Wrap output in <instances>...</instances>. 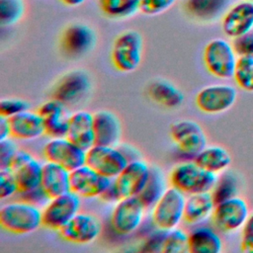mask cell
<instances>
[{
  "mask_svg": "<svg viewBox=\"0 0 253 253\" xmlns=\"http://www.w3.org/2000/svg\"><path fill=\"white\" fill-rule=\"evenodd\" d=\"M218 175L200 166L194 159H187L176 164L168 177L169 184L183 192L186 196L211 192Z\"/></svg>",
  "mask_w": 253,
  "mask_h": 253,
  "instance_id": "1",
  "label": "cell"
},
{
  "mask_svg": "<svg viewBox=\"0 0 253 253\" xmlns=\"http://www.w3.org/2000/svg\"><path fill=\"white\" fill-rule=\"evenodd\" d=\"M0 225L11 233H32L42 225V208L23 200L8 202L0 209Z\"/></svg>",
  "mask_w": 253,
  "mask_h": 253,
  "instance_id": "2",
  "label": "cell"
},
{
  "mask_svg": "<svg viewBox=\"0 0 253 253\" xmlns=\"http://www.w3.org/2000/svg\"><path fill=\"white\" fill-rule=\"evenodd\" d=\"M186 195L169 186L151 208V221L156 228L170 230L184 221Z\"/></svg>",
  "mask_w": 253,
  "mask_h": 253,
  "instance_id": "3",
  "label": "cell"
},
{
  "mask_svg": "<svg viewBox=\"0 0 253 253\" xmlns=\"http://www.w3.org/2000/svg\"><path fill=\"white\" fill-rule=\"evenodd\" d=\"M237 59L232 42L225 39H213L204 48L203 60L207 70L219 79L232 78Z\"/></svg>",
  "mask_w": 253,
  "mask_h": 253,
  "instance_id": "4",
  "label": "cell"
},
{
  "mask_svg": "<svg viewBox=\"0 0 253 253\" xmlns=\"http://www.w3.org/2000/svg\"><path fill=\"white\" fill-rule=\"evenodd\" d=\"M143 52V40L134 30L121 33L114 41L111 50L113 65L121 72H132L140 64Z\"/></svg>",
  "mask_w": 253,
  "mask_h": 253,
  "instance_id": "5",
  "label": "cell"
},
{
  "mask_svg": "<svg viewBox=\"0 0 253 253\" xmlns=\"http://www.w3.org/2000/svg\"><path fill=\"white\" fill-rule=\"evenodd\" d=\"M81 199L72 191L49 198L42 208V225L48 229L59 231L80 211Z\"/></svg>",
  "mask_w": 253,
  "mask_h": 253,
  "instance_id": "6",
  "label": "cell"
},
{
  "mask_svg": "<svg viewBox=\"0 0 253 253\" xmlns=\"http://www.w3.org/2000/svg\"><path fill=\"white\" fill-rule=\"evenodd\" d=\"M146 207L137 196L125 197L114 204L110 222L121 235H128L137 230L145 215Z\"/></svg>",
  "mask_w": 253,
  "mask_h": 253,
  "instance_id": "7",
  "label": "cell"
},
{
  "mask_svg": "<svg viewBox=\"0 0 253 253\" xmlns=\"http://www.w3.org/2000/svg\"><path fill=\"white\" fill-rule=\"evenodd\" d=\"M249 213L247 202L241 197L234 196L215 204L211 219L216 229L229 233L242 229Z\"/></svg>",
  "mask_w": 253,
  "mask_h": 253,
  "instance_id": "8",
  "label": "cell"
},
{
  "mask_svg": "<svg viewBox=\"0 0 253 253\" xmlns=\"http://www.w3.org/2000/svg\"><path fill=\"white\" fill-rule=\"evenodd\" d=\"M129 162L119 145L94 144L87 150L86 164L114 180Z\"/></svg>",
  "mask_w": 253,
  "mask_h": 253,
  "instance_id": "9",
  "label": "cell"
},
{
  "mask_svg": "<svg viewBox=\"0 0 253 253\" xmlns=\"http://www.w3.org/2000/svg\"><path fill=\"white\" fill-rule=\"evenodd\" d=\"M42 155L46 161L57 163L69 171L86 164L87 151L67 136L50 137L42 147Z\"/></svg>",
  "mask_w": 253,
  "mask_h": 253,
  "instance_id": "10",
  "label": "cell"
},
{
  "mask_svg": "<svg viewBox=\"0 0 253 253\" xmlns=\"http://www.w3.org/2000/svg\"><path fill=\"white\" fill-rule=\"evenodd\" d=\"M170 135L179 151L188 159H194L207 146V135L195 121L181 120L174 123Z\"/></svg>",
  "mask_w": 253,
  "mask_h": 253,
  "instance_id": "11",
  "label": "cell"
},
{
  "mask_svg": "<svg viewBox=\"0 0 253 253\" xmlns=\"http://www.w3.org/2000/svg\"><path fill=\"white\" fill-rule=\"evenodd\" d=\"M237 99V91L230 84L218 83L202 88L196 96V105L203 113L215 115L229 110Z\"/></svg>",
  "mask_w": 253,
  "mask_h": 253,
  "instance_id": "12",
  "label": "cell"
},
{
  "mask_svg": "<svg viewBox=\"0 0 253 253\" xmlns=\"http://www.w3.org/2000/svg\"><path fill=\"white\" fill-rule=\"evenodd\" d=\"M112 182L87 164L70 171V191L80 198H100Z\"/></svg>",
  "mask_w": 253,
  "mask_h": 253,
  "instance_id": "13",
  "label": "cell"
},
{
  "mask_svg": "<svg viewBox=\"0 0 253 253\" xmlns=\"http://www.w3.org/2000/svg\"><path fill=\"white\" fill-rule=\"evenodd\" d=\"M102 231L101 221L93 214L79 211L59 231L67 242L85 245L95 241Z\"/></svg>",
  "mask_w": 253,
  "mask_h": 253,
  "instance_id": "14",
  "label": "cell"
},
{
  "mask_svg": "<svg viewBox=\"0 0 253 253\" xmlns=\"http://www.w3.org/2000/svg\"><path fill=\"white\" fill-rule=\"evenodd\" d=\"M221 30L233 40L253 31V2L241 0L230 6L222 15Z\"/></svg>",
  "mask_w": 253,
  "mask_h": 253,
  "instance_id": "15",
  "label": "cell"
},
{
  "mask_svg": "<svg viewBox=\"0 0 253 253\" xmlns=\"http://www.w3.org/2000/svg\"><path fill=\"white\" fill-rule=\"evenodd\" d=\"M150 167L141 158L131 160L114 179V183L122 198L138 196L143 190L149 175Z\"/></svg>",
  "mask_w": 253,
  "mask_h": 253,
  "instance_id": "16",
  "label": "cell"
},
{
  "mask_svg": "<svg viewBox=\"0 0 253 253\" xmlns=\"http://www.w3.org/2000/svg\"><path fill=\"white\" fill-rule=\"evenodd\" d=\"M11 169L17 179L20 192L29 191L41 186L42 163L31 152L19 149Z\"/></svg>",
  "mask_w": 253,
  "mask_h": 253,
  "instance_id": "17",
  "label": "cell"
},
{
  "mask_svg": "<svg viewBox=\"0 0 253 253\" xmlns=\"http://www.w3.org/2000/svg\"><path fill=\"white\" fill-rule=\"evenodd\" d=\"M90 89V79L83 70H72L66 73L56 84L53 98L66 105L79 103Z\"/></svg>",
  "mask_w": 253,
  "mask_h": 253,
  "instance_id": "18",
  "label": "cell"
},
{
  "mask_svg": "<svg viewBox=\"0 0 253 253\" xmlns=\"http://www.w3.org/2000/svg\"><path fill=\"white\" fill-rule=\"evenodd\" d=\"M96 43V35L87 25L75 23L69 25L63 32L61 45L64 52L70 56H81L89 52Z\"/></svg>",
  "mask_w": 253,
  "mask_h": 253,
  "instance_id": "19",
  "label": "cell"
},
{
  "mask_svg": "<svg viewBox=\"0 0 253 253\" xmlns=\"http://www.w3.org/2000/svg\"><path fill=\"white\" fill-rule=\"evenodd\" d=\"M66 136L86 151L91 148L96 144L94 115L84 110L70 114Z\"/></svg>",
  "mask_w": 253,
  "mask_h": 253,
  "instance_id": "20",
  "label": "cell"
},
{
  "mask_svg": "<svg viewBox=\"0 0 253 253\" xmlns=\"http://www.w3.org/2000/svg\"><path fill=\"white\" fill-rule=\"evenodd\" d=\"M11 136L20 140H34L45 134L42 117L38 111H24L9 118Z\"/></svg>",
  "mask_w": 253,
  "mask_h": 253,
  "instance_id": "21",
  "label": "cell"
},
{
  "mask_svg": "<svg viewBox=\"0 0 253 253\" xmlns=\"http://www.w3.org/2000/svg\"><path fill=\"white\" fill-rule=\"evenodd\" d=\"M38 112L43 119L46 135L49 137L66 136L69 115L62 102L53 98L42 103Z\"/></svg>",
  "mask_w": 253,
  "mask_h": 253,
  "instance_id": "22",
  "label": "cell"
},
{
  "mask_svg": "<svg viewBox=\"0 0 253 253\" xmlns=\"http://www.w3.org/2000/svg\"><path fill=\"white\" fill-rule=\"evenodd\" d=\"M94 115V131L96 144L119 145L122 126L119 118L111 111L100 110Z\"/></svg>",
  "mask_w": 253,
  "mask_h": 253,
  "instance_id": "23",
  "label": "cell"
},
{
  "mask_svg": "<svg viewBox=\"0 0 253 253\" xmlns=\"http://www.w3.org/2000/svg\"><path fill=\"white\" fill-rule=\"evenodd\" d=\"M41 187L49 198L70 191V171L65 167L50 161L42 163Z\"/></svg>",
  "mask_w": 253,
  "mask_h": 253,
  "instance_id": "24",
  "label": "cell"
},
{
  "mask_svg": "<svg viewBox=\"0 0 253 253\" xmlns=\"http://www.w3.org/2000/svg\"><path fill=\"white\" fill-rule=\"evenodd\" d=\"M223 242L216 228L206 224H196L189 231V252L219 253Z\"/></svg>",
  "mask_w": 253,
  "mask_h": 253,
  "instance_id": "25",
  "label": "cell"
},
{
  "mask_svg": "<svg viewBox=\"0 0 253 253\" xmlns=\"http://www.w3.org/2000/svg\"><path fill=\"white\" fill-rule=\"evenodd\" d=\"M215 202L211 192L188 195L185 203L184 221L188 224H200L212 215Z\"/></svg>",
  "mask_w": 253,
  "mask_h": 253,
  "instance_id": "26",
  "label": "cell"
},
{
  "mask_svg": "<svg viewBox=\"0 0 253 253\" xmlns=\"http://www.w3.org/2000/svg\"><path fill=\"white\" fill-rule=\"evenodd\" d=\"M194 160L206 170L218 175L229 167L231 156L222 146L207 145L197 154Z\"/></svg>",
  "mask_w": 253,
  "mask_h": 253,
  "instance_id": "27",
  "label": "cell"
},
{
  "mask_svg": "<svg viewBox=\"0 0 253 253\" xmlns=\"http://www.w3.org/2000/svg\"><path fill=\"white\" fill-rule=\"evenodd\" d=\"M228 0H186L185 11L193 18L201 21H211L223 15Z\"/></svg>",
  "mask_w": 253,
  "mask_h": 253,
  "instance_id": "28",
  "label": "cell"
},
{
  "mask_svg": "<svg viewBox=\"0 0 253 253\" xmlns=\"http://www.w3.org/2000/svg\"><path fill=\"white\" fill-rule=\"evenodd\" d=\"M148 93L154 102L167 108H177L184 101L183 93L172 83L165 80H157L151 83Z\"/></svg>",
  "mask_w": 253,
  "mask_h": 253,
  "instance_id": "29",
  "label": "cell"
},
{
  "mask_svg": "<svg viewBox=\"0 0 253 253\" xmlns=\"http://www.w3.org/2000/svg\"><path fill=\"white\" fill-rule=\"evenodd\" d=\"M167 188L166 179L162 171L155 166H151L149 178L137 197L141 200L146 209H151Z\"/></svg>",
  "mask_w": 253,
  "mask_h": 253,
  "instance_id": "30",
  "label": "cell"
},
{
  "mask_svg": "<svg viewBox=\"0 0 253 253\" xmlns=\"http://www.w3.org/2000/svg\"><path fill=\"white\" fill-rule=\"evenodd\" d=\"M103 13L112 19H124L139 11L141 0H99Z\"/></svg>",
  "mask_w": 253,
  "mask_h": 253,
  "instance_id": "31",
  "label": "cell"
},
{
  "mask_svg": "<svg viewBox=\"0 0 253 253\" xmlns=\"http://www.w3.org/2000/svg\"><path fill=\"white\" fill-rule=\"evenodd\" d=\"M232 78L240 89L253 92V55L238 56Z\"/></svg>",
  "mask_w": 253,
  "mask_h": 253,
  "instance_id": "32",
  "label": "cell"
},
{
  "mask_svg": "<svg viewBox=\"0 0 253 253\" xmlns=\"http://www.w3.org/2000/svg\"><path fill=\"white\" fill-rule=\"evenodd\" d=\"M162 252H189V232L179 226L170 230H166L162 244Z\"/></svg>",
  "mask_w": 253,
  "mask_h": 253,
  "instance_id": "33",
  "label": "cell"
},
{
  "mask_svg": "<svg viewBox=\"0 0 253 253\" xmlns=\"http://www.w3.org/2000/svg\"><path fill=\"white\" fill-rule=\"evenodd\" d=\"M23 0H0V22L2 26L16 24L24 15Z\"/></svg>",
  "mask_w": 253,
  "mask_h": 253,
  "instance_id": "34",
  "label": "cell"
},
{
  "mask_svg": "<svg viewBox=\"0 0 253 253\" xmlns=\"http://www.w3.org/2000/svg\"><path fill=\"white\" fill-rule=\"evenodd\" d=\"M20 193L17 179L11 168H0V198L8 200Z\"/></svg>",
  "mask_w": 253,
  "mask_h": 253,
  "instance_id": "35",
  "label": "cell"
},
{
  "mask_svg": "<svg viewBox=\"0 0 253 253\" xmlns=\"http://www.w3.org/2000/svg\"><path fill=\"white\" fill-rule=\"evenodd\" d=\"M236 184L232 176L223 175L220 178L218 177L217 182L211 191L215 204L236 196Z\"/></svg>",
  "mask_w": 253,
  "mask_h": 253,
  "instance_id": "36",
  "label": "cell"
},
{
  "mask_svg": "<svg viewBox=\"0 0 253 253\" xmlns=\"http://www.w3.org/2000/svg\"><path fill=\"white\" fill-rule=\"evenodd\" d=\"M29 110L28 102L18 98H4L0 101V116L11 118Z\"/></svg>",
  "mask_w": 253,
  "mask_h": 253,
  "instance_id": "37",
  "label": "cell"
},
{
  "mask_svg": "<svg viewBox=\"0 0 253 253\" xmlns=\"http://www.w3.org/2000/svg\"><path fill=\"white\" fill-rule=\"evenodd\" d=\"M19 149L11 137L0 140V168H11Z\"/></svg>",
  "mask_w": 253,
  "mask_h": 253,
  "instance_id": "38",
  "label": "cell"
},
{
  "mask_svg": "<svg viewBox=\"0 0 253 253\" xmlns=\"http://www.w3.org/2000/svg\"><path fill=\"white\" fill-rule=\"evenodd\" d=\"M177 0H141L139 11L144 15L154 16L170 9Z\"/></svg>",
  "mask_w": 253,
  "mask_h": 253,
  "instance_id": "39",
  "label": "cell"
},
{
  "mask_svg": "<svg viewBox=\"0 0 253 253\" xmlns=\"http://www.w3.org/2000/svg\"><path fill=\"white\" fill-rule=\"evenodd\" d=\"M20 200H23L25 202L31 203L33 205L39 206L41 208H42L47 201L49 200V197L47 196V194L44 192V190L40 186L38 188L29 190V191H25V192H20L18 194Z\"/></svg>",
  "mask_w": 253,
  "mask_h": 253,
  "instance_id": "40",
  "label": "cell"
},
{
  "mask_svg": "<svg viewBox=\"0 0 253 253\" xmlns=\"http://www.w3.org/2000/svg\"><path fill=\"white\" fill-rule=\"evenodd\" d=\"M231 42L238 56L253 55V33L252 32L233 39Z\"/></svg>",
  "mask_w": 253,
  "mask_h": 253,
  "instance_id": "41",
  "label": "cell"
},
{
  "mask_svg": "<svg viewBox=\"0 0 253 253\" xmlns=\"http://www.w3.org/2000/svg\"><path fill=\"white\" fill-rule=\"evenodd\" d=\"M166 230H161L157 228V231L153 232L149 238L146 240L143 248V251H159L162 252V244H163V239L165 236Z\"/></svg>",
  "mask_w": 253,
  "mask_h": 253,
  "instance_id": "42",
  "label": "cell"
},
{
  "mask_svg": "<svg viewBox=\"0 0 253 253\" xmlns=\"http://www.w3.org/2000/svg\"><path fill=\"white\" fill-rule=\"evenodd\" d=\"M100 199L106 203H109V204H116L119 200L122 199L115 183H114V180L112 182V184L110 185V187L105 191V193L100 197Z\"/></svg>",
  "mask_w": 253,
  "mask_h": 253,
  "instance_id": "43",
  "label": "cell"
},
{
  "mask_svg": "<svg viewBox=\"0 0 253 253\" xmlns=\"http://www.w3.org/2000/svg\"><path fill=\"white\" fill-rule=\"evenodd\" d=\"M12 137L9 118L0 116V140Z\"/></svg>",
  "mask_w": 253,
  "mask_h": 253,
  "instance_id": "44",
  "label": "cell"
},
{
  "mask_svg": "<svg viewBox=\"0 0 253 253\" xmlns=\"http://www.w3.org/2000/svg\"><path fill=\"white\" fill-rule=\"evenodd\" d=\"M240 249L242 252L245 253H253V237L242 235Z\"/></svg>",
  "mask_w": 253,
  "mask_h": 253,
  "instance_id": "45",
  "label": "cell"
},
{
  "mask_svg": "<svg viewBox=\"0 0 253 253\" xmlns=\"http://www.w3.org/2000/svg\"><path fill=\"white\" fill-rule=\"evenodd\" d=\"M242 235L253 237V211L249 213L247 220L242 227Z\"/></svg>",
  "mask_w": 253,
  "mask_h": 253,
  "instance_id": "46",
  "label": "cell"
},
{
  "mask_svg": "<svg viewBox=\"0 0 253 253\" xmlns=\"http://www.w3.org/2000/svg\"><path fill=\"white\" fill-rule=\"evenodd\" d=\"M121 147V149L124 151V153L126 154V156L128 158L129 161L131 160H134V159H138L139 158V155H138V152L131 146L129 145H126V144H123V145H119Z\"/></svg>",
  "mask_w": 253,
  "mask_h": 253,
  "instance_id": "47",
  "label": "cell"
},
{
  "mask_svg": "<svg viewBox=\"0 0 253 253\" xmlns=\"http://www.w3.org/2000/svg\"><path fill=\"white\" fill-rule=\"evenodd\" d=\"M64 5L69 7H77L85 2V0H60Z\"/></svg>",
  "mask_w": 253,
  "mask_h": 253,
  "instance_id": "48",
  "label": "cell"
},
{
  "mask_svg": "<svg viewBox=\"0 0 253 253\" xmlns=\"http://www.w3.org/2000/svg\"><path fill=\"white\" fill-rule=\"evenodd\" d=\"M249 1H252V2H253V0H249Z\"/></svg>",
  "mask_w": 253,
  "mask_h": 253,
  "instance_id": "49",
  "label": "cell"
}]
</instances>
